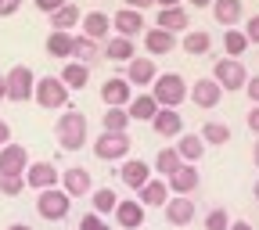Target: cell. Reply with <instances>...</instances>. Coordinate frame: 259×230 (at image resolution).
<instances>
[{
    "mask_svg": "<svg viewBox=\"0 0 259 230\" xmlns=\"http://www.w3.org/2000/svg\"><path fill=\"white\" fill-rule=\"evenodd\" d=\"M54 137H58V148L79 151V148L87 144V115L76 112V108H69V112L54 122Z\"/></svg>",
    "mask_w": 259,
    "mask_h": 230,
    "instance_id": "1",
    "label": "cell"
},
{
    "mask_svg": "<svg viewBox=\"0 0 259 230\" xmlns=\"http://www.w3.org/2000/svg\"><path fill=\"white\" fill-rule=\"evenodd\" d=\"M155 83V105L158 108H177L184 97H187V83H184V76H177V72H162V76H155L151 79Z\"/></svg>",
    "mask_w": 259,
    "mask_h": 230,
    "instance_id": "2",
    "label": "cell"
},
{
    "mask_svg": "<svg viewBox=\"0 0 259 230\" xmlns=\"http://www.w3.org/2000/svg\"><path fill=\"white\" fill-rule=\"evenodd\" d=\"M212 83H216L220 90H241V86L248 83L245 61H238V58H223V61H216V69H212Z\"/></svg>",
    "mask_w": 259,
    "mask_h": 230,
    "instance_id": "3",
    "label": "cell"
},
{
    "mask_svg": "<svg viewBox=\"0 0 259 230\" xmlns=\"http://www.w3.org/2000/svg\"><path fill=\"white\" fill-rule=\"evenodd\" d=\"M32 86H36V76H32L29 65H15L4 76V97H11V101H29Z\"/></svg>",
    "mask_w": 259,
    "mask_h": 230,
    "instance_id": "4",
    "label": "cell"
},
{
    "mask_svg": "<svg viewBox=\"0 0 259 230\" xmlns=\"http://www.w3.org/2000/svg\"><path fill=\"white\" fill-rule=\"evenodd\" d=\"M32 97L40 101V108H65L69 105V86H65L58 76H44L36 86H32Z\"/></svg>",
    "mask_w": 259,
    "mask_h": 230,
    "instance_id": "5",
    "label": "cell"
},
{
    "mask_svg": "<svg viewBox=\"0 0 259 230\" xmlns=\"http://www.w3.org/2000/svg\"><path fill=\"white\" fill-rule=\"evenodd\" d=\"M36 209H40V216H44V219L58 223V219H65V216H69V209H72V198H69V194H65L61 187H51V191H40V198H36Z\"/></svg>",
    "mask_w": 259,
    "mask_h": 230,
    "instance_id": "6",
    "label": "cell"
},
{
    "mask_svg": "<svg viewBox=\"0 0 259 230\" xmlns=\"http://www.w3.org/2000/svg\"><path fill=\"white\" fill-rule=\"evenodd\" d=\"M97 158H105V162H122L126 151H130V133H101L94 144Z\"/></svg>",
    "mask_w": 259,
    "mask_h": 230,
    "instance_id": "7",
    "label": "cell"
},
{
    "mask_svg": "<svg viewBox=\"0 0 259 230\" xmlns=\"http://www.w3.org/2000/svg\"><path fill=\"white\" fill-rule=\"evenodd\" d=\"M29 151L22 144H4L0 148V176H25Z\"/></svg>",
    "mask_w": 259,
    "mask_h": 230,
    "instance_id": "8",
    "label": "cell"
},
{
    "mask_svg": "<svg viewBox=\"0 0 259 230\" xmlns=\"http://www.w3.org/2000/svg\"><path fill=\"white\" fill-rule=\"evenodd\" d=\"M112 29H115V36H126V40H134L137 32H144V15L134 11V8H122L112 15Z\"/></svg>",
    "mask_w": 259,
    "mask_h": 230,
    "instance_id": "9",
    "label": "cell"
},
{
    "mask_svg": "<svg viewBox=\"0 0 259 230\" xmlns=\"http://www.w3.org/2000/svg\"><path fill=\"white\" fill-rule=\"evenodd\" d=\"M22 180L29 187H36V191H51V187H58V169L51 166V162H32V166H25Z\"/></svg>",
    "mask_w": 259,
    "mask_h": 230,
    "instance_id": "10",
    "label": "cell"
},
{
    "mask_svg": "<svg viewBox=\"0 0 259 230\" xmlns=\"http://www.w3.org/2000/svg\"><path fill=\"white\" fill-rule=\"evenodd\" d=\"M101 97H105V105H108V108H126L130 101H134V94H130V83H126V79H119V76L105 79Z\"/></svg>",
    "mask_w": 259,
    "mask_h": 230,
    "instance_id": "11",
    "label": "cell"
},
{
    "mask_svg": "<svg viewBox=\"0 0 259 230\" xmlns=\"http://www.w3.org/2000/svg\"><path fill=\"white\" fill-rule=\"evenodd\" d=\"M151 126H155L158 137H180L184 133V119H180L177 108H158L155 119H151Z\"/></svg>",
    "mask_w": 259,
    "mask_h": 230,
    "instance_id": "12",
    "label": "cell"
},
{
    "mask_svg": "<svg viewBox=\"0 0 259 230\" xmlns=\"http://www.w3.org/2000/svg\"><path fill=\"white\" fill-rule=\"evenodd\" d=\"M119 180H122L126 187L141 191V187L151 180V166H148V162H141V158H130V162H122V169H119Z\"/></svg>",
    "mask_w": 259,
    "mask_h": 230,
    "instance_id": "13",
    "label": "cell"
},
{
    "mask_svg": "<svg viewBox=\"0 0 259 230\" xmlns=\"http://www.w3.org/2000/svg\"><path fill=\"white\" fill-rule=\"evenodd\" d=\"M187 97H191V101L198 105V108H216V105H220V97H223V90H220L212 79H198L194 86H187Z\"/></svg>",
    "mask_w": 259,
    "mask_h": 230,
    "instance_id": "14",
    "label": "cell"
},
{
    "mask_svg": "<svg viewBox=\"0 0 259 230\" xmlns=\"http://www.w3.org/2000/svg\"><path fill=\"white\" fill-rule=\"evenodd\" d=\"M58 183H61V191L69 194V198H83V194H90V173L79 169V166L69 169V173H61Z\"/></svg>",
    "mask_w": 259,
    "mask_h": 230,
    "instance_id": "15",
    "label": "cell"
},
{
    "mask_svg": "<svg viewBox=\"0 0 259 230\" xmlns=\"http://www.w3.org/2000/svg\"><path fill=\"white\" fill-rule=\"evenodd\" d=\"M155 61L151 58H130L126 61V83H134V86H148L155 79Z\"/></svg>",
    "mask_w": 259,
    "mask_h": 230,
    "instance_id": "16",
    "label": "cell"
},
{
    "mask_svg": "<svg viewBox=\"0 0 259 230\" xmlns=\"http://www.w3.org/2000/svg\"><path fill=\"white\" fill-rule=\"evenodd\" d=\"M198 180H202V176H198V169L184 162V166H180V169H177V173L166 180V187H169L173 194H184V198H191V191L198 187Z\"/></svg>",
    "mask_w": 259,
    "mask_h": 230,
    "instance_id": "17",
    "label": "cell"
},
{
    "mask_svg": "<svg viewBox=\"0 0 259 230\" xmlns=\"http://www.w3.org/2000/svg\"><path fill=\"white\" fill-rule=\"evenodd\" d=\"M162 209H166V219H169L173 226H187V223L194 219V202H191V198H184V194L169 198Z\"/></svg>",
    "mask_w": 259,
    "mask_h": 230,
    "instance_id": "18",
    "label": "cell"
},
{
    "mask_svg": "<svg viewBox=\"0 0 259 230\" xmlns=\"http://www.w3.org/2000/svg\"><path fill=\"white\" fill-rule=\"evenodd\" d=\"M79 22H83V36H87V40H94V43H101L108 32H112V18H108V15H101V11H90V15H83Z\"/></svg>",
    "mask_w": 259,
    "mask_h": 230,
    "instance_id": "19",
    "label": "cell"
},
{
    "mask_svg": "<svg viewBox=\"0 0 259 230\" xmlns=\"http://www.w3.org/2000/svg\"><path fill=\"white\" fill-rule=\"evenodd\" d=\"M241 11H245L241 0H212V18L220 25H227V29H234L241 22Z\"/></svg>",
    "mask_w": 259,
    "mask_h": 230,
    "instance_id": "20",
    "label": "cell"
},
{
    "mask_svg": "<svg viewBox=\"0 0 259 230\" xmlns=\"http://www.w3.org/2000/svg\"><path fill=\"white\" fill-rule=\"evenodd\" d=\"M115 223L119 226H126V230H137V226H144V205L141 202H119L115 205Z\"/></svg>",
    "mask_w": 259,
    "mask_h": 230,
    "instance_id": "21",
    "label": "cell"
},
{
    "mask_svg": "<svg viewBox=\"0 0 259 230\" xmlns=\"http://www.w3.org/2000/svg\"><path fill=\"white\" fill-rule=\"evenodd\" d=\"M187 25H191V18H187L184 8H162L158 18H155V29H166V32H173V36H177V32H184Z\"/></svg>",
    "mask_w": 259,
    "mask_h": 230,
    "instance_id": "22",
    "label": "cell"
},
{
    "mask_svg": "<svg viewBox=\"0 0 259 230\" xmlns=\"http://www.w3.org/2000/svg\"><path fill=\"white\" fill-rule=\"evenodd\" d=\"M144 47H148L151 58H155V54H169V51L177 47V36H173V32H166V29H148V32H144Z\"/></svg>",
    "mask_w": 259,
    "mask_h": 230,
    "instance_id": "23",
    "label": "cell"
},
{
    "mask_svg": "<svg viewBox=\"0 0 259 230\" xmlns=\"http://www.w3.org/2000/svg\"><path fill=\"white\" fill-rule=\"evenodd\" d=\"M69 90H83L87 83H90V69L87 65H79V61H65V69H61V76H58Z\"/></svg>",
    "mask_w": 259,
    "mask_h": 230,
    "instance_id": "24",
    "label": "cell"
},
{
    "mask_svg": "<svg viewBox=\"0 0 259 230\" xmlns=\"http://www.w3.org/2000/svg\"><path fill=\"white\" fill-rule=\"evenodd\" d=\"M79 18H83V11H79L76 4H61V8L51 15V29H54V32H69Z\"/></svg>",
    "mask_w": 259,
    "mask_h": 230,
    "instance_id": "25",
    "label": "cell"
},
{
    "mask_svg": "<svg viewBox=\"0 0 259 230\" xmlns=\"http://www.w3.org/2000/svg\"><path fill=\"white\" fill-rule=\"evenodd\" d=\"M155 112H158V105H155L151 94H141V97H134V101L126 105V115H130V119H144V122H151Z\"/></svg>",
    "mask_w": 259,
    "mask_h": 230,
    "instance_id": "26",
    "label": "cell"
},
{
    "mask_svg": "<svg viewBox=\"0 0 259 230\" xmlns=\"http://www.w3.org/2000/svg\"><path fill=\"white\" fill-rule=\"evenodd\" d=\"M177 155H180V162H198L202 155H205V144H202V137L198 133H184V141L177 144Z\"/></svg>",
    "mask_w": 259,
    "mask_h": 230,
    "instance_id": "27",
    "label": "cell"
},
{
    "mask_svg": "<svg viewBox=\"0 0 259 230\" xmlns=\"http://www.w3.org/2000/svg\"><path fill=\"white\" fill-rule=\"evenodd\" d=\"M169 202V187L166 180H148L141 187V205H166Z\"/></svg>",
    "mask_w": 259,
    "mask_h": 230,
    "instance_id": "28",
    "label": "cell"
},
{
    "mask_svg": "<svg viewBox=\"0 0 259 230\" xmlns=\"http://www.w3.org/2000/svg\"><path fill=\"white\" fill-rule=\"evenodd\" d=\"M202 144H212V148H220V144H227L231 141V126L227 122H216V119H209L205 126H202Z\"/></svg>",
    "mask_w": 259,
    "mask_h": 230,
    "instance_id": "29",
    "label": "cell"
},
{
    "mask_svg": "<svg viewBox=\"0 0 259 230\" xmlns=\"http://www.w3.org/2000/svg\"><path fill=\"white\" fill-rule=\"evenodd\" d=\"M180 166H184V162H180L177 148H162V151H158V158H155V173H158V176H173Z\"/></svg>",
    "mask_w": 259,
    "mask_h": 230,
    "instance_id": "30",
    "label": "cell"
},
{
    "mask_svg": "<svg viewBox=\"0 0 259 230\" xmlns=\"http://www.w3.org/2000/svg\"><path fill=\"white\" fill-rule=\"evenodd\" d=\"M47 54L69 61L72 58V36H69V32H51V36H47Z\"/></svg>",
    "mask_w": 259,
    "mask_h": 230,
    "instance_id": "31",
    "label": "cell"
},
{
    "mask_svg": "<svg viewBox=\"0 0 259 230\" xmlns=\"http://www.w3.org/2000/svg\"><path fill=\"white\" fill-rule=\"evenodd\" d=\"M105 54H108L112 61H130V58H137V54H134V40H126V36H112V40L105 43Z\"/></svg>",
    "mask_w": 259,
    "mask_h": 230,
    "instance_id": "32",
    "label": "cell"
},
{
    "mask_svg": "<svg viewBox=\"0 0 259 230\" xmlns=\"http://www.w3.org/2000/svg\"><path fill=\"white\" fill-rule=\"evenodd\" d=\"M115 205H119V194H115L112 187H97V194H94V212L105 216V212H115Z\"/></svg>",
    "mask_w": 259,
    "mask_h": 230,
    "instance_id": "33",
    "label": "cell"
},
{
    "mask_svg": "<svg viewBox=\"0 0 259 230\" xmlns=\"http://www.w3.org/2000/svg\"><path fill=\"white\" fill-rule=\"evenodd\" d=\"M72 58H76L79 65L94 61V58H97V43H94V40H87L83 32H79V36H72Z\"/></svg>",
    "mask_w": 259,
    "mask_h": 230,
    "instance_id": "34",
    "label": "cell"
},
{
    "mask_svg": "<svg viewBox=\"0 0 259 230\" xmlns=\"http://www.w3.org/2000/svg\"><path fill=\"white\" fill-rule=\"evenodd\" d=\"M245 47H248L245 32H238V29H227V32H223V51H227V58H241Z\"/></svg>",
    "mask_w": 259,
    "mask_h": 230,
    "instance_id": "35",
    "label": "cell"
},
{
    "mask_svg": "<svg viewBox=\"0 0 259 230\" xmlns=\"http://www.w3.org/2000/svg\"><path fill=\"white\" fill-rule=\"evenodd\" d=\"M126 122H130L126 108H108V112H105V119H101L105 133H126Z\"/></svg>",
    "mask_w": 259,
    "mask_h": 230,
    "instance_id": "36",
    "label": "cell"
},
{
    "mask_svg": "<svg viewBox=\"0 0 259 230\" xmlns=\"http://www.w3.org/2000/svg\"><path fill=\"white\" fill-rule=\"evenodd\" d=\"M212 47V36L209 32H184V51L187 54H205Z\"/></svg>",
    "mask_w": 259,
    "mask_h": 230,
    "instance_id": "37",
    "label": "cell"
},
{
    "mask_svg": "<svg viewBox=\"0 0 259 230\" xmlns=\"http://www.w3.org/2000/svg\"><path fill=\"white\" fill-rule=\"evenodd\" d=\"M227 226H231V216H227L223 209H212L205 216V230H227Z\"/></svg>",
    "mask_w": 259,
    "mask_h": 230,
    "instance_id": "38",
    "label": "cell"
},
{
    "mask_svg": "<svg viewBox=\"0 0 259 230\" xmlns=\"http://www.w3.org/2000/svg\"><path fill=\"white\" fill-rule=\"evenodd\" d=\"M25 180L22 176H0V194H8V198H15V194H22Z\"/></svg>",
    "mask_w": 259,
    "mask_h": 230,
    "instance_id": "39",
    "label": "cell"
},
{
    "mask_svg": "<svg viewBox=\"0 0 259 230\" xmlns=\"http://www.w3.org/2000/svg\"><path fill=\"white\" fill-rule=\"evenodd\" d=\"M79 230H108V223L97 216V212H87V216L79 219Z\"/></svg>",
    "mask_w": 259,
    "mask_h": 230,
    "instance_id": "40",
    "label": "cell"
},
{
    "mask_svg": "<svg viewBox=\"0 0 259 230\" xmlns=\"http://www.w3.org/2000/svg\"><path fill=\"white\" fill-rule=\"evenodd\" d=\"M245 40H248V43H259V15H252V18L245 22Z\"/></svg>",
    "mask_w": 259,
    "mask_h": 230,
    "instance_id": "41",
    "label": "cell"
},
{
    "mask_svg": "<svg viewBox=\"0 0 259 230\" xmlns=\"http://www.w3.org/2000/svg\"><path fill=\"white\" fill-rule=\"evenodd\" d=\"M22 8V0H0V18H11Z\"/></svg>",
    "mask_w": 259,
    "mask_h": 230,
    "instance_id": "42",
    "label": "cell"
},
{
    "mask_svg": "<svg viewBox=\"0 0 259 230\" xmlns=\"http://www.w3.org/2000/svg\"><path fill=\"white\" fill-rule=\"evenodd\" d=\"M61 4H69V0H36V11H47V15H54Z\"/></svg>",
    "mask_w": 259,
    "mask_h": 230,
    "instance_id": "43",
    "label": "cell"
},
{
    "mask_svg": "<svg viewBox=\"0 0 259 230\" xmlns=\"http://www.w3.org/2000/svg\"><path fill=\"white\" fill-rule=\"evenodd\" d=\"M245 94H248L252 101L259 105V76H248V83H245Z\"/></svg>",
    "mask_w": 259,
    "mask_h": 230,
    "instance_id": "44",
    "label": "cell"
},
{
    "mask_svg": "<svg viewBox=\"0 0 259 230\" xmlns=\"http://www.w3.org/2000/svg\"><path fill=\"white\" fill-rule=\"evenodd\" d=\"M126 8H134V11H144V8H155V0H122Z\"/></svg>",
    "mask_w": 259,
    "mask_h": 230,
    "instance_id": "45",
    "label": "cell"
},
{
    "mask_svg": "<svg viewBox=\"0 0 259 230\" xmlns=\"http://www.w3.org/2000/svg\"><path fill=\"white\" fill-rule=\"evenodd\" d=\"M4 144H11V126L0 119V148H4Z\"/></svg>",
    "mask_w": 259,
    "mask_h": 230,
    "instance_id": "46",
    "label": "cell"
},
{
    "mask_svg": "<svg viewBox=\"0 0 259 230\" xmlns=\"http://www.w3.org/2000/svg\"><path fill=\"white\" fill-rule=\"evenodd\" d=\"M248 129H252V133H259V105L248 112Z\"/></svg>",
    "mask_w": 259,
    "mask_h": 230,
    "instance_id": "47",
    "label": "cell"
},
{
    "mask_svg": "<svg viewBox=\"0 0 259 230\" xmlns=\"http://www.w3.org/2000/svg\"><path fill=\"white\" fill-rule=\"evenodd\" d=\"M155 4H158V11H162V8H180V0H155Z\"/></svg>",
    "mask_w": 259,
    "mask_h": 230,
    "instance_id": "48",
    "label": "cell"
},
{
    "mask_svg": "<svg viewBox=\"0 0 259 230\" xmlns=\"http://www.w3.org/2000/svg\"><path fill=\"white\" fill-rule=\"evenodd\" d=\"M227 230H252V223H245V219H238V223H231Z\"/></svg>",
    "mask_w": 259,
    "mask_h": 230,
    "instance_id": "49",
    "label": "cell"
},
{
    "mask_svg": "<svg viewBox=\"0 0 259 230\" xmlns=\"http://www.w3.org/2000/svg\"><path fill=\"white\" fill-rule=\"evenodd\" d=\"M194 8H212V0H191Z\"/></svg>",
    "mask_w": 259,
    "mask_h": 230,
    "instance_id": "50",
    "label": "cell"
},
{
    "mask_svg": "<svg viewBox=\"0 0 259 230\" xmlns=\"http://www.w3.org/2000/svg\"><path fill=\"white\" fill-rule=\"evenodd\" d=\"M8 230H32V226H25V223H15V226H8Z\"/></svg>",
    "mask_w": 259,
    "mask_h": 230,
    "instance_id": "51",
    "label": "cell"
},
{
    "mask_svg": "<svg viewBox=\"0 0 259 230\" xmlns=\"http://www.w3.org/2000/svg\"><path fill=\"white\" fill-rule=\"evenodd\" d=\"M0 101H4V76H0Z\"/></svg>",
    "mask_w": 259,
    "mask_h": 230,
    "instance_id": "52",
    "label": "cell"
},
{
    "mask_svg": "<svg viewBox=\"0 0 259 230\" xmlns=\"http://www.w3.org/2000/svg\"><path fill=\"white\" fill-rule=\"evenodd\" d=\"M252 158H255V166H259V144H255V151H252Z\"/></svg>",
    "mask_w": 259,
    "mask_h": 230,
    "instance_id": "53",
    "label": "cell"
},
{
    "mask_svg": "<svg viewBox=\"0 0 259 230\" xmlns=\"http://www.w3.org/2000/svg\"><path fill=\"white\" fill-rule=\"evenodd\" d=\"M255 198H259V183H255Z\"/></svg>",
    "mask_w": 259,
    "mask_h": 230,
    "instance_id": "54",
    "label": "cell"
}]
</instances>
